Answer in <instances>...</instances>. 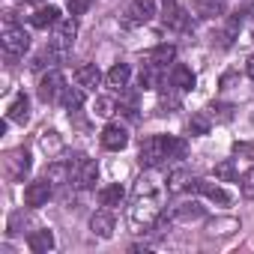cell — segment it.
Wrapping results in <instances>:
<instances>
[{
	"instance_id": "11",
	"label": "cell",
	"mask_w": 254,
	"mask_h": 254,
	"mask_svg": "<svg viewBox=\"0 0 254 254\" xmlns=\"http://www.w3.org/2000/svg\"><path fill=\"white\" fill-rule=\"evenodd\" d=\"M189 191H197V194H203V197H209L212 203H221V206H227V203H230V194H227L221 186L209 183V180H191Z\"/></svg>"
},
{
	"instance_id": "30",
	"label": "cell",
	"mask_w": 254,
	"mask_h": 254,
	"mask_svg": "<svg viewBox=\"0 0 254 254\" xmlns=\"http://www.w3.org/2000/svg\"><path fill=\"white\" fill-rule=\"evenodd\" d=\"M239 191H242V197L254 200V168H248V171L239 177Z\"/></svg>"
},
{
	"instance_id": "17",
	"label": "cell",
	"mask_w": 254,
	"mask_h": 254,
	"mask_svg": "<svg viewBox=\"0 0 254 254\" xmlns=\"http://www.w3.org/2000/svg\"><path fill=\"white\" fill-rule=\"evenodd\" d=\"M75 81H78L84 90H96V87L102 84V72H99L96 63H84V66L75 69Z\"/></svg>"
},
{
	"instance_id": "13",
	"label": "cell",
	"mask_w": 254,
	"mask_h": 254,
	"mask_svg": "<svg viewBox=\"0 0 254 254\" xmlns=\"http://www.w3.org/2000/svg\"><path fill=\"white\" fill-rule=\"evenodd\" d=\"M75 36H78V21H75V15H69V18H60L57 21V30H54V39L51 42H57L63 48H72Z\"/></svg>"
},
{
	"instance_id": "16",
	"label": "cell",
	"mask_w": 254,
	"mask_h": 254,
	"mask_svg": "<svg viewBox=\"0 0 254 254\" xmlns=\"http://www.w3.org/2000/svg\"><path fill=\"white\" fill-rule=\"evenodd\" d=\"M6 120L9 123H27L30 120V99L24 96V93H18L12 102H9V108H6Z\"/></svg>"
},
{
	"instance_id": "15",
	"label": "cell",
	"mask_w": 254,
	"mask_h": 254,
	"mask_svg": "<svg viewBox=\"0 0 254 254\" xmlns=\"http://www.w3.org/2000/svg\"><path fill=\"white\" fill-rule=\"evenodd\" d=\"M174 60H177V45H171V42H162V45H156V48L147 54V63L156 66V69H165V66L174 63Z\"/></svg>"
},
{
	"instance_id": "27",
	"label": "cell",
	"mask_w": 254,
	"mask_h": 254,
	"mask_svg": "<svg viewBox=\"0 0 254 254\" xmlns=\"http://www.w3.org/2000/svg\"><path fill=\"white\" fill-rule=\"evenodd\" d=\"M174 218L177 221H197V218H203V206L200 203H183L174 209Z\"/></svg>"
},
{
	"instance_id": "21",
	"label": "cell",
	"mask_w": 254,
	"mask_h": 254,
	"mask_svg": "<svg viewBox=\"0 0 254 254\" xmlns=\"http://www.w3.org/2000/svg\"><path fill=\"white\" fill-rule=\"evenodd\" d=\"M84 102H87V93H84L81 84H78V87H66V90L60 93L63 111H78V108H84Z\"/></svg>"
},
{
	"instance_id": "2",
	"label": "cell",
	"mask_w": 254,
	"mask_h": 254,
	"mask_svg": "<svg viewBox=\"0 0 254 254\" xmlns=\"http://www.w3.org/2000/svg\"><path fill=\"white\" fill-rule=\"evenodd\" d=\"M165 159H171V135H153L141 144V165L159 168Z\"/></svg>"
},
{
	"instance_id": "36",
	"label": "cell",
	"mask_w": 254,
	"mask_h": 254,
	"mask_svg": "<svg viewBox=\"0 0 254 254\" xmlns=\"http://www.w3.org/2000/svg\"><path fill=\"white\" fill-rule=\"evenodd\" d=\"M233 153H236V156H248V159H254V144H236Z\"/></svg>"
},
{
	"instance_id": "28",
	"label": "cell",
	"mask_w": 254,
	"mask_h": 254,
	"mask_svg": "<svg viewBox=\"0 0 254 254\" xmlns=\"http://www.w3.org/2000/svg\"><path fill=\"white\" fill-rule=\"evenodd\" d=\"M39 147H42L48 156H57V153L63 150V138H60L57 132H42V135H39Z\"/></svg>"
},
{
	"instance_id": "3",
	"label": "cell",
	"mask_w": 254,
	"mask_h": 254,
	"mask_svg": "<svg viewBox=\"0 0 254 254\" xmlns=\"http://www.w3.org/2000/svg\"><path fill=\"white\" fill-rule=\"evenodd\" d=\"M69 165H72V183H75L78 189H93V186H96V180H99V165H96L93 159L75 156V159H69Z\"/></svg>"
},
{
	"instance_id": "34",
	"label": "cell",
	"mask_w": 254,
	"mask_h": 254,
	"mask_svg": "<svg viewBox=\"0 0 254 254\" xmlns=\"http://www.w3.org/2000/svg\"><path fill=\"white\" fill-rule=\"evenodd\" d=\"M183 156H186V141L171 138V159H183Z\"/></svg>"
},
{
	"instance_id": "8",
	"label": "cell",
	"mask_w": 254,
	"mask_h": 254,
	"mask_svg": "<svg viewBox=\"0 0 254 254\" xmlns=\"http://www.w3.org/2000/svg\"><path fill=\"white\" fill-rule=\"evenodd\" d=\"M6 174H9V180H15V183H21L27 174H30V153L21 147V150H12L9 156H6Z\"/></svg>"
},
{
	"instance_id": "5",
	"label": "cell",
	"mask_w": 254,
	"mask_h": 254,
	"mask_svg": "<svg viewBox=\"0 0 254 254\" xmlns=\"http://www.w3.org/2000/svg\"><path fill=\"white\" fill-rule=\"evenodd\" d=\"M66 90V78H63V72H57V69H51L48 75H42L39 78V99L42 102H54V99H60V93Z\"/></svg>"
},
{
	"instance_id": "39",
	"label": "cell",
	"mask_w": 254,
	"mask_h": 254,
	"mask_svg": "<svg viewBox=\"0 0 254 254\" xmlns=\"http://www.w3.org/2000/svg\"><path fill=\"white\" fill-rule=\"evenodd\" d=\"M251 36H254V30H251Z\"/></svg>"
},
{
	"instance_id": "23",
	"label": "cell",
	"mask_w": 254,
	"mask_h": 254,
	"mask_svg": "<svg viewBox=\"0 0 254 254\" xmlns=\"http://www.w3.org/2000/svg\"><path fill=\"white\" fill-rule=\"evenodd\" d=\"M209 129H212V114H206V111H197L189 120V135L191 138H203V135H209Z\"/></svg>"
},
{
	"instance_id": "35",
	"label": "cell",
	"mask_w": 254,
	"mask_h": 254,
	"mask_svg": "<svg viewBox=\"0 0 254 254\" xmlns=\"http://www.w3.org/2000/svg\"><path fill=\"white\" fill-rule=\"evenodd\" d=\"M209 111H218V120H230L233 117V105H212Z\"/></svg>"
},
{
	"instance_id": "9",
	"label": "cell",
	"mask_w": 254,
	"mask_h": 254,
	"mask_svg": "<svg viewBox=\"0 0 254 254\" xmlns=\"http://www.w3.org/2000/svg\"><path fill=\"white\" fill-rule=\"evenodd\" d=\"M162 21L171 30H186L189 27V12L177 3V0H165L162 3Z\"/></svg>"
},
{
	"instance_id": "7",
	"label": "cell",
	"mask_w": 254,
	"mask_h": 254,
	"mask_svg": "<svg viewBox=\"0 0 254 254\" xmlns=\"http://www.w3.org/2000/svg\"><path fill=\"white\" fill-rule=\"evenodd\" d=\"M51 191H54V183L48 180V177H42V180H33L27 189H24V203L27 206H45L48 203V197H51Z\"/></svg>"
},
{
	"instance_id": "25",
	"label": "cell",
	"mask_w": 254,
	"mask_h": 254,
	"mask_svg": "<svg viewBox=\"0 0 254 254\" xmlns=\"http://www.w3.org/2000/svg\"><path fill=\"white\" fill-rule=\"evenodd\" d=\"M45 177L54 183V186H63V183H72V165L69 162H51Z\"/></svg>"
},
{
	"instance_id": "26",
	"label": "cell",
	"mask_w": 254,
	"mask_h": 254,
	"mask_svg": "<svg viewBox=\"0 0 254 254\" xmlns=\"http://www.w3.org/2000/svg\"><path fill=\"white\" fill-rule=\"evenodd\" d=\"M189 186H191V174H189L186 168H177V171L168 174V191H171V194H180V191H186Z\"/></svg>"
},
{
	"instance_id": "10",
	"label": "cell",
	"mask_w": 254,
	"mask_h": 254,
	"mask_svg": "<svg viewBox=\"0 0 254 254\" xmlns=\"http://www.w3.org/2000/svg\"><path fill=\"white\" fill-rule=\"evenodd\" d=\"M156 15V0H132L126 9V24H147Z\"/></svg>"
},
{
	"instance_id": "31",
	"label": "cell",
	"mask_w": 254,
	"mask_h": 254,
	"mask_svg": "<svg viewBox=\"0 0 254 254\" xmlns=\"http://www.w3.org/2000/svg\"><path fill=\"white\" fill-rule=\"evenodd\" d=\"M156 72H159V69H156V66H150V63L141 69V90H153V87H156V81H159V78H156Z\"/></svg>"
},
{
	"instance_id": "32",
	"label": "cell",
	"mask_w": 254,
	"mask_h": 254,
	"mask_svg": "<svg viewBox=\"0 0 254 254\" xmlns=\"http://www.w3.org/2000/svg\"><path fill=\"white\" fill-rule=\"evenodd\" d=\"M96 114H99V117H111V114H114V102L105 99V96H99V99H96Z\"/></svg>"
},
{
	"instance_id": "33",
	"label": "cell",
	"mask_w": 254,
	"mask_h": 254,
	"mask_svg": "<svg viewBox=\"0 0 254 254\" xmlns=\"http://www.w3.org/2000/svg\"><path fill=\"white\" fill-rule=\"evenodd\" d=\"M90 6H93V0H69V12L72 15H84Z\"/></svg>"
},
{
	"instance_id": "18",
	"label": "cell",
	"mask_w": 254,
	"mask_h": 254,
	"mask_svg": "<svg viewBox=\"0 0 254 254\" xmlns=\"http://www.w3.org/2000/svg\"><path fill=\"white\" fill-rule=\"evenodd\" d=\"M57 21H60V9H57V6H39V9L30 15V24L39 27V30L57 27Z\"/></svg>"
},
{
	"instance_id": "24",
	"label": "cell",
	"mask_w": 254,
	"mask_h": 254,
	"mask_svg": "<svg viewBox=\"0 0 254 254\" xmlns=\"http://www.w3.org/2000/svg\"><path fill=\"white\" fill-rule=\"evenodd\" d=\"M194 12L197 18H218L224 15V0H194Z\"/></svg>"
},
{
	"instance_id": "37",
	"label": "cell",
	"mask_w": 254,
	"mask_h": 254,
	"mask_svg": "<svg viewBox=\"0 0 254 254\" xmlns=\"http://www.w3.org/2000/svg\"><path fill=\"white\" fill-rule=\"evenodd\" d=\"M245 75H248V78L254 81V54H251V57L245 60Z\"/></svg>"
},
{
	"instance_id": "4",
	"label": "cell",
	"mask_w": 254,
	"mask_h": 254,
	"mask_svg": "<svg viewBox=\"0 0 254 254\" xmlns=\"http://www.w3.org/2000/svg\"><path fill=\"white\" fill-rule=\"evenodd\" d=\"M27 48H30L27 30H24V27H15V24H6V30H3V51H6L9 57H21Z\"/></svg>"
},
{
	"instance_id": "12",
	"label": "cell",
	"mask_w": 254,
	"mask_h": 254,
	"mask_svg": "<svg viewBox=\"0 0 254 254\" xmlns=\"http://www.w3.org/2000/svg\"><path fill=\"white\" fill-rule=\"evenodd\" d=\"M114 227H117V218H114V212H111L108 206L99 209V212H93V218H90V230H93L96 236L111 239V236H114Z\"/></svg>"
},
{
	"instance_id": "1",
	"label": "cell",
	"mask_w": 254,
	"mask_h": 254,
	"mask_svg": "<svg viewBox=\"0 0 254 254\" xmlns=\"http://www.w3.org/2000/svg\"><path fill=\"white\" fill-rule=\"evenodd\" d=\"M132 224L141 227H153L162 218V189L153 177H141L132 194V209H129Z\"/></svg>"
},
{
	"instance_id": "22",
	"label": "cell",
	"mask_w": 254,
	"mask_h": 254,
	"mask_svg": "<svg viewBox=\"0 0 254 254\" xmlns=\"http://www.w3.org/2000/svg\"><path fill=\"white\" fill-rule=\"evenodd\" d=\"M123 197H126V189H123L120 183H111V186H102V189H99V203H102V206H108V209L120 206V203H123Z\"/></svg>"
},
{
	"instance_id": "6",
	"label": "cell",
	"mask_w": 254,
	"mask_h": 254,
	"mask_svg": "<svg viewBox=\"0 0 254 254\" xmlns=\"http://www.w3.org/2000/svg\"><path fill=\"white\" fill-rule=\"evenodd\" d=\"M99 141H102V147L105 150H126V144H129V129L126 126H120V123H108L105 129H102V135H99Z\"/></svg>"
},
{
	"instance_id": "19",
	"label": "cell",
	"mask_w": 254,
	"mask_h": 254,
	"mask_svg": "<svg viewBox=\"0 0 254 254\" xmlns=\"http://www.w3.org/2000/svg\"><path fill=\"white\" fill-rule=\"evenodd\" d=\"M27 248H30L33 254H48V251H54V233H51V230H33V233L27 236Z\"/></svg>"
},
{
	"instance_id": "20",
	"label": "cell",
	"mask_w": 254,
	"mask_h": 254,
	"mask_svg": "<svg viewBox=\"0 0 254 254\" xmlns=\"http://www.w3.org/2000/svg\"><path fill=\"white\" fill-rule=\"evenodd\" d=\"M129 78H132L129 63H114V66H111V72L105 75V81H108V87H111V90H123V87H129Z\"/></svg>"
},
{
	"instance_id": "14",
	"label": "cell",
	"mask_w": 254,
	"mask_h": 254,
	"mask_svg": "<svg viewBox=\"0 0 254 254\" xmlns=\"http://www.w3.org/2000/svg\"><path fill=\"white\" fill-rule=\"evenodd\" d=\"M194 84H197V75H194L189 66L177 63V66L171 69V87H174V90H180V93H189V90H194Z\"/></svg>"
},
{
	"instance_id": "29",
	"label": "cell",
	"mask_w": 254,
	"mask_h": 254,
	"mask_svg": "<svg viewBox=\"0 0 254 254\" xmlns=\"http://www.w3.org/2000/svg\"><path fill=\"white\" fill-rule=\"evenodd\" d=\"M215 180H221V183H233V180H239L233 159H224V162H218V165H215Z\"/></svg>"
},
{
	"instance_id": "38",
	"label": "cell",
	"mask_w": 254,
	"mask_h": 254,
	"mask_svg": "<svg viewBox=\"0 0 254 254\" xmlns=\"http://www.w3.org/2000/svg\"><path fill=\"white\" fill-rule=\"evenodd\" d=\"M24 3H42V0H24Z\"/></svg>"
}]
</instances>
